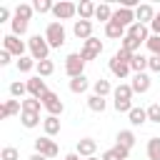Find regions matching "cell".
I'll list each match as a JSON object with an SVG mask.
<instances>
[{
	"instance_id": "83f0119b",
	"label": "cell",
	"mask_w": 160,
	"mask_h": 160,
	"mask_svg": "<svg viewBox=\"0 0 160 160\" xmlns=\"http://www.w3.org/2000/svg\"><path fill=\"white\" fill-rule=\"evenodd\" d=\"M88 85H90V82H88V78H85V75H80V78H72V80H70V90H72L75 95L85 92V90H88Z\"/></svg>"
},
{
	"instance_id": "7a4b0ae2",
	"label": "cell",
	"mask_w": 160,
	"mask_h": 160,
	"mask_svg": "<svg viewBox=\"0 0 160 160\" xmlns=\"http://www.w3.org/2000/svg\"><path fill=\"white\" fill-rule=\"evenodd\" d=\"M28 48H30V58H32L35 62L48 60L50 45H48V40H45V35H32V38L28 40Z\"/></svg>"
},
{
	"instance_id": "f1b7e54d",
	"label": "cell",
	"mask_w": 160,
	"mask_h": 160,
	"mask_svg": "<svg viewBox=\"0 0 160 160\" xmlns=\"http://www.w3.org/2000/svg\"><path fill=\"white\" fill-rule=\"evenodd\" d=\"M32 12H35V8H32V5H28V2H20V5L15 8V18H22V20H28V22H30Z\"/></svg>"
},
{
	"instance_id": "44dd1931",
	"label": "cell",
	"mask_w": 160,
	"mask_h": 160,
	"mask_svg": "<svg viewBox=\"0 0 160 160\" xmlns=\"http://www.w3.org/2000/svg\"><path fill=\"white\" fill-rule=\"evenodd\" d=\"M42 128H45V135H48V138H52V135H58V132H60V120H58L55 115H48V118L42 120Z\"/></svg>"
},
{
	"instance_id": "5b68a950",
	"label": "cell",
	"mask_w": 160,
	"mask_h": 160,
	"mask_svg": "<svg viewBox=\"0 0 160 160\" xmlns=\"http://www.w3.org/2000/svg\"><path fill=\"white\" fill-rule=\"evenodd\" d=\"M2 50H8L10 55H18V58H25V55H22V52H25V42H22V40L18 38V35H12V32L2 38Z\"/></svg>"
},
{
	"instance_id": "4dcf8cb0",
	"label": "cell",
	"mask_w": 160,
	"mask_h": 160,
	"mask_svg": "<svg viewBox=\"0 0 160 160\" xmlns=\"http://www.w3.org/2000/svg\"><path fill=\"white\" fill-rule=\"evenodd\" d=\"M40 108H42V100H38V98L22 100V112H38L40 115Z\"/></svg>"
},
{
	"instance_id": "6da1fadb",
	"label": "cell",
	"mask_w": 160,
	"mask_h": 160,
	"mask_svg": "<svg viewBox=\"0 0 160 160\" xmlns=\"http://www.w3.org/2000/svg\"><path fill=\"white\" fill-rule=\"evenodd\" d=\"M112 98H115V110L118 112H130L132 110V88L120 82L115 90H112Z\"/></svg>"
},
{
	"instance_id": "c3c4849f",
	"label": "cell",
	"mask_w": 160,
	"mask_h": 160,
	"mask_svg": "<svg viewBox=\"0 0 160 160\" xmlns=\"http://www.w3.org/2000/svg\"><path fill=\"white\" fill-rule=\"evenodd\" d=\"M28 160H50V158H45V155H40V152H35V155H30Z\"/></svg>"
},
{
	"instance_id": "30bf717a",
	"label": "cell",
	"mask_w": 160,
	"mask_h": 160,
	"mask_svg": "<svg viewBox=\"0 0 160 160\" xmlns=\"http://www.w3.org/2000/svg\"><path fill=\"white\" fill-rule=\"evenodd\" d=\"M52 15H55L58 20H70L72 15H78V5H72V2H68V0H62V2H55V8H52Z\"/></svg>"
},
{
	"instance_id": "7bdbcfd3",
	"label": "cell",
	"mask_w": 160,
	"mask_h": 160,
	"mask_svg": "<svg viewBox=\"0 0 160 160\" xmlns=\"http://www.w3.org/2000/svg\"><path fill=\"white\" fill-rule=\"evenodd\" d=\"M148 70L160 72V55H150V58H148Z\"/></svg>"
},
{
	"instance_id": "2e32d148",
	"label": "cell",
	"mask_w": 160,
	"mask_h": 160,
	"mask_svg": "<svg viewBox=\"0 0 160 160\" xmlns=\"http://www.w3.org/2000/svg\"><path fill=\"white\" fill-rule=\"evenodd\" d=\"M95 150H98V142H95L92 138H82V140H78V155L92 158V155H95Z\"/></svg>"
},
{
	"instance_id": "d6986e66",
	"label": "cell",
	"mask_w": 160,
	"mask_h": 160,
	"mask_svg": "<svg viewBox=\"0 0 160 160\" xmlns=\"http://www.w3.org/2000/svg\"><path fill=\"white\" fill-rule=\"evenodd\" d=\"M110 72H112L115 78H120V80H122V78H128V72H130V65H128V62H120V60L112 55V58H110Z\"/></svg>"
},
{
	"instance_id": "ab89813d",
	"label": "cell",
	"mask_w": 160,
	"mask_h": 160,
	"mask_svg": "<svg viewBox=\"0 0 160 160\" xmlns=\"http://www.w3.org/2000/svg\"><path fill=\"white\" fill-rule=\"evenodd\" d=\"M148 120L150 122H160V102H152L148 108Z\"/></svg>"
},
{
	"instance_id": "7402d4cb",
	"label": "cell",
	"mask_w": 160,
	"mask_h": 160,
	"mask_svg": "<svg viewBox=\"0 0 160 160\" xmlns=\"http://www.w3.org/2000/svg\"><path fill=\"white\" fill-rule=\"evenodd\" d=\"M95 8H98V5H92L90 0H82V2L78 5V15H80V20H90V18H95Z\"/></svg>"
},
{
	"instance_id": "52a82bcc",
	"label": "cell",
	"mask_w": 160,
	"mask_h": 160,
	"mask_svg": "<svg viewBox=\"0 0 160 160\" xmlns=\"http://www.w3.org/2000/svg\"><path fill=\"white\" fill-rule=\"evenodd\" d=\"M100 52H102V42H100L98 38H90V40H85V45H82V50H80V58L88 62V60H95Z\"/></svg>"
},
{
	"instance_id": "d590c367",
	"label": "cell",
	"mask_w": 160,
	"mask_h": 160,
	"mask_svg": "<svg viewBox=\"0 0 160 160\" xmlns=\"http://www.w3.org/2000/svg\"><path fill=\"white\" fill-rule=\"evenodd\" d=\"M28 32V20H22V18H12V35H25Z\"/></svg>"
},
{
	"instance_id": "e575fe53",
	"label": "cell",
	"mask_w": 160,
	"mask_h": 160,
	"mask_svg": "<svg viewBox=\"0 0 160 160\" xmlns=\"http://www.w3.org/2000/svg\"><path fill=\"white\" fill-rule=\"evenodd\" d=\"M20 122H22L25 128H38V125H40V115H38V112H22V115H20Z\"/></svg>"
},
{
	"instance_id": "d6a6232c",
	"label": "cell",
	"mask_w": 160,
	"mask_h": 160,
	"mask_svg": "<svg viewBox=\"0 0 160 160\" xmlns=\"http://www.w3.org/2000/svg\"><path fill=\"white\" fill-rule=\"evenodd\" d=\"M92 90H95V95H100V98H105V95H110L112 92V88H110V82L108 80H95V85H92Z\"/></svg>"
},
{
	"instance_id": "9a60e30c",
	"label": "cell",
	"mask_w": 160,
	"mask_h": 160,
	"mask_svg": "<svg viewBox=\"0 0 160 160\" xmlns=\"http://www.w3.org/2000/svg\"><path fill=\"white\" fill-rule=\"evenodd\" d=\"M130 88H132V92H148L150 90V78L145 75V72H138L135 78H132V82H130Z\"/></svg>"
},
{
	"instance_id": "cb8c5ba5",
	"label": "cell",
	"mask_w": 160,
	"mask_h": 160,
	"mask_svg": "<svg viewBox=\"0 0 160 160\" xmlns=\"http://www.w3.org/2000/svg\"><path fill=\"white\" fill-rule=\"evenodd\" d=\"M128 118H130V125H142L145 120H148V110H142V108H132L130 112H128Z\"/></svg>"
},
{
	"instance_id": "f907efd6",
	"label": "cell",
	"mask_w": 160,
	"mask_h": 160,
	"mask_svg": "<svg viewBox=\"0 0 160 160\" xmlns=\"http://www.w3.org/2000/svg\"><path fill=\"white\" fill-rule=\"evenodd\" d=\"M88 160H102V158H95V155H92V158H88Z\"/></svg>"
},
{
	"instance_id": "4316f807",
	"label": "cell",
	"mask_w": 160,
	"mask_h": 160,
	"mask_svg": "<svg viewBox=\"0 0 160 160\" xmlns=\"http://www.w3.org/2000/svg\"><path fill=\"white\" fill-rule=\"evenodd\" d=\"M130 70H135V75H138V72H145V70H148V58H145V55H140V52H138V55H132Z\"/></svg>"
},
{
	"instance_id": "603a6c76",
	"label": "cell",
	"mask_w": 160,
	"mask_h": 160,
	"mask_svg": "<svg viewBox=\"0 0 160 160\" xmlns=\"http://www.w3.org/2000/svg\"><path fill=\"white\" fill-rule=\"evenodd\" d=\"M112 12H115V10H112L108 2H102V5H98V8H95V20H102V22L108 25V22L112 20Z\"/></svg>"
},
{
	"instance_id": "ee69618b",
	"label": "cell",
	"mask_w": 160,
	"mask_h": 160,
	"mask_svg": "<svg viewBox=\"0 0 160 160\" xmlns=\"http://www.w3.org/2000/svg\"><path fill=\"white\" fill-rule=\"evenodd\" d=\"M115 58H118L120 62H128V65L132 62V52H128V50H122V48H120V50L115 52Z\"/></svg>"
},
{
	"instance_id": "277c9868",
	"label": "cell",
	"mask_w": 160,
	"mask_h": 160,
	"mask_svg": "<svg viewBox=\"0 0 160 160\" xmlns=\"http://www.w3.org/2000/svg\"><path fill=\"white\" fill-rule=\"evenodd\" d=\"M82 70H85V60L80 58V52H70L65 58V72L70 78H80V75H85Z\"/></svg>"
},
{
	"instance_id": "f546056e",
	"label": "cell",
	"mask_w": 160,
	"mask_h": 160,
	"mask_svg": "<svg viewBox=\"0 0 160 160\" xmlns=\"http://www.w3.org/2000/svg\"><path fill=\"white\" fill-rule=\"evenodd\" d=\"M35 70H38V78H48V75H52L55 65H52V60H40L35 65Z\"/></svg>"
},
{
	"instance_id": "ac0fdd59",
	"label": "cell",
	"mask_w": 160,
	"mask_h": 160,
	"mask_svg": "<svg viewBox=\"0 0 160 160\" xmlns=\"http://www.w3.org/2000/svg\"><path fill=\"white\" fill-rule=\"evenodd\" d=\"M128 35L135 38V40H140V42H148V40H150V35H148V25H142V22L130 25V28H128Z\"/></svg>"
},
{
	"instance_id": "f35d334b",
	"label": "cell",
	"mask_w": 160,
	"mask_h": 160,
	"mask_svg": "<svg viewBox=\"0 0 160 160\" xmlns=\"http://www.w3.org/2000/svg\"><path fill=\"white\" fill-rule=\"evenodd\" d=\"M28 92V82H10V95L12 98H22Z\"/></svg>"
},
{
	"instance_id": "681fc988",
	"label": "cell",
	"mask_w": 160,
	"mask_h": 160,
	"mask_svg": "<svg viewBox=\"0 0 160 160\" xmlns=\"http://www.w3.org/2000/svg\"><path fill=\"white\" fill-rule=\"evenodd\" d=\"M65 160H80V155L78 152H70V155H65Z\"/></svg>"
},
{
	"instance_id": "f6af8a7d",
	"label": "cell",
	"mask_w": 160,
	"mask_h": 160,
	"mask_svg": "<svg viewBox=\"0 0 160 160\" xmlns=\"http://www.w3.org/2000/svg\"><path fill=\"white\" fill-rule=\"evenodd\" d=\"M150 30H152V35H160V12H158L155 20L150 22Z\"/></svg>"
},
{
	"instance_id": "9c48e42d",
	"label": "cell",
	"mask_w": 160,
	"mask_h": 160,
	"mask_svg": "<svg viewBox=\"0 0 160 160\" xmlns=\"http://www.w3.org/2000/svg\"><path fill=\"white\" fill-rule=\"evenodd\" d=\"M112 22H118V25H122V28H130V25H135L138 20H135V10H130V8H118L115 12H112Z\"/></svg>"
},
{
	"instance_id": "7dc6e473",
	"label": "cell",
	"mask_w": 160,
	"mask_h": 160,
	"mask_svg": "<svg viewBox=\"0 0 160 160\" xmlns=\"http://www.w3.org/2000/svg\"><path fill=\"white\" fill-rule=\"evenodd\" d=\"M8 18H10V10H8L5 5H2V8H0V22H5Z\"/></svg>"
},
{
	"instance_id": "5bb4252c",
	"label": "cell",
	"mask_w": 160,
	"mask_h": 160,
	"mask_svg": "<svg viewBox=\"0 0 160 160\" xmlns=\"http://www.w3.org/2000/svg\"><path fill=\"white\" fill-rule=\"evenodd\" d=\"M10 115H22V102L20 100H5L0 108V118H10Z\"/></svg>"
},
{
	"instance_id": "836d02e7",
	"label": "cell",
	"mask_w": 160,
	"mask_h": 160,
	"mask_svg": "<svg viewBox=\"0 0 160 160\" xmlns=\"http://www.w3.org/2000/svg\"><path fill=\"white\" fill-rule=\"evenodd\" d=\"M88 108H90L92 112H102V110H105V98H100V95H90V98H88Z\"/></svg>"
},
{
	"instance_id": "ba28073f",
	"label": "cell",
	"mask_w": 160,
	"mask_h": 160,
	"mask_svg": "<svg viewBox=\"0 0 160 160\" xmlns=\"http://www.w3.org/2000/svg\"><path fill=\"white\" fill-rule=\"evenodd\" d=\"M35 152H40V155H45V158H58V145H55V140H50L48 135L45 138H38L35 140Z\"/></svg>"
},
{
	"instance_id": "74e56055",
	"label": "cell",
	"mask_w": 160,
	"mask_h": 160,
	"mask_svg": "<svg viewBox=\"0 0 160 160\" xmlns=\"http://www.w3.org/2000/svg\"><path fill=\"white\" fill-rule=\"evenodd\" d=\"M35 65H38V62H35L32 58H18V70H20V72H30Z\"/></svg>"
},
{
	"instance_id": "ffe728a7",
	"label": "cell",
	"mask_w": 160,
	"mask_h": 160,
	"mask_svg": "<svg viewBox=\"0 0 160 160\" xmlns=\"http://www.w3.org/2000/svg\"><path fill=\"white\" fill-rule=\"evenodd\" d=\"M105 35H108V38H112V40H122L128 32H125V28H122V25H118V22H112V20H110V22L105 25Z\"/></svg>"
},
{
	"instance_id": "e0dca14e",
	"label": "cell",
	"mask_w": 160,
	"mask_h": 160,
	"mask_svg": "<svg viewBox=\"0 0 160 160\" xmlns=\"http://www.w3.org/2000/svg\"><path fill=\"white\" fill-rule=\"evenodd\" d=\"M128 155H130V150H128V148H122V145H115V148L105 150L100 158H102V160H128Z\"/></svg>"
},
{
	"instance_id": "4fadbf2b",
	"label": "cell",
	"mask_w": 160,
	"mask_h": 160,
	"mask_svg": "<svg viewBox=\"0 0 160 160\" xmlns=\"http://www.w3.org/2000/svg\"><path fill=\"white\" fill-rule=\"evenodd\" d=\"M72 32H75V38H80V40H90V38H92V22H90V20H75Z\"/></svg>"
},
{
	"instance_id": "7c38bea8",
	"label": "cell",
	"mask_w": 160,
	"mask_h": 160,
	"mask_svg": "<svg viewBox=\"0 0 160 160\" xmlns=\"http://www.w3.org/2000/svg\"><path fill=\"white\" fill-rule=\"evenodd\" d=\"M155 15H158V12H155V8H152V5H148V2H142V5L135 10V20H138V22H142V25H145V22L150 25V22L155 20Z\"/></svg>"
},
{
	"instance_id": "3957f363",
	"label": "cell",
	"mask_w": 160,
	"mask_h": 160,
	"mask_svg": "<svg viewBox=\"0 0 160 160\" xmlns=\"http://www.w3.org/2000/svg\"><path fill=\"white\" fill-rule=\"evenodd\" d=\"M45 40H48L50 48H62L65 45V28H62V22H50L45 28Z\"/></svg>"
},
{
	"instance_id": "d4e9b609",
	"label": "cell",
	"mask_w": 160,
	"mask_h": 160,
	"mask_svg": "<svg viewBox=\"0 0 160 160\" xmlns=\"http://www.w3.org/2000/svg\"><path fill=\"white\" fill-rule=\"evenodd\" d=\"M115 140H118L115 145H122V148H128V150L135 145V135H132V130H120Z\"/></svg>"
},
{
	"instance_id": "bcb514c9",
	"label": "cell",
	"mask_w": 160,
	"mask_h": 160,
	"mask_svg": "<svg viewBox=\"0 0 160 160\" xmlns=\"http://www.w3.org/2000/svg\"><path fill=\"white\" fill-rule=\"evenodd\" d=\"M10 58H12V55H10L8 50H0V65H8V62H10Z\"/></svg>"
},
{
	"instance_id": "8d00e7d4",
	"label": "cell",
	"mask_w": 160,
	"mask_h": 160,
	"mask_svg": "<svg viewBox=\"0 0 160 160\" xmlns=\"http://www.w3.org/2000/svg\"><path fill=\"white\" fill-rule=\"evenodd\" d=\"M32 8H35V12H52V8H55V2H50V0H35L32 2Z\"/></svg>"
},
{
	"instance_id": "60d3db41",
	"label": "cell",
	"mask_w": 160,
	"mask_h": 160,
	"mask_svg": "<svg viewBox=\"0 0 160 160\" xmlns=\"http://www.w3.org/2000/svg\"><path fill=\"white\" fill-rule=\"evenodd\" d=\"M145 45H148V50H150L152 55H160V35H150V40H148Z\"/></svg>"
},
{
	"instance_id": "484cf974",
	"label": "cell",
	"mask_w": 160,
	"mask_h": 160,
	"mask_svg": "<svg viewBox=\"0 0 160 160\" xmlns=\"http://www.w3.org/2000/svg\"><path fill=\"white\" fill-rule=\"evenodd\" d=\"M140 40H135V38H130V35H125L122 40H120V48L122 50H128V52H132V55H138V50H140Z\"/></svg>"
},
{
	"instance_id": "8fae6325",
	"label": "cell",
	"mask_w": 160,
	"mask_h": 160,
	"mask_svg": "<svg viewBox=\"0 0 160 160\" xmlns=\"http://www.w3.org/2000/svg\"><path fill=\"white\" fill-rule=\"evenodd\" d=\"M28 92H30V98L42 100L50 90H48V85H45V80H42V78H30V80H28Z\"/></svg>"
},
{
	"instance_id": "b9f144b4",
	"label": "cell",
	"mask_w": 160,
	"mask_h": 160,
	"mask_svg": "<svg viewBox=\"0 0 160 160\" xmlns=\"http://www.w3.org/2000/svg\"><path fill=\"white\" fill-rule=\"evenodd\" d=\"M0 158H2V160H18V158H20V152H18V148H10V145H8V148H2Z\"/></svg>"
},
{
	"instance_id": "1f68e13d",
	"label": "cell",
	"mask_w": 160,
	"mask_h": 160,
	"mask_svg": "<svg viewBox=\"0 0 160 160\" xmlns=\"http://www.w3.org/2000/svg\"><path fill=\"white\" fill-rule=\"evenodd\" d=\"M148 158L150 160H160V138H150L148 140Z\"/></svg>"
},
{
	"instance_id": "8992f818",
	"label": "cell",
	"mask_w": 160,
	"mask_h": 160,
	"mask_svg": "<svg viewBox=\"0 0 160 160\" xmlns=\"http://www.w3.org/2000/svg\"><path fill=\"white\" fill-rule=\"evenodd\" d=\"M42 108H45L50 115H55V118H58V115H62V110H65V105H62L60 95H58V92H52V90L42 98Z\"/></svg>"
}]
</instances>
